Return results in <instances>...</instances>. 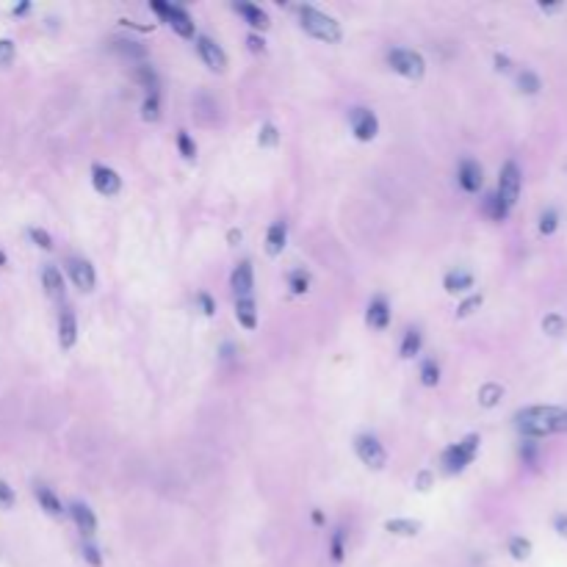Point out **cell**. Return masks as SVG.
<instances>
[{"label":"cell","instance_id":"cell-51","mask_svg":"<svg viewBox=\"0 0 567 567\" xmlns=\"http://www.w3.org/2000/svg\"><path fill=\"white\" fill-rule=\"evenodd\" d=\"M227 241H230V244H238V241H241V230H230V233H227Z\"/></svg>","mask_w":567,"mask_h":567},{"label":"cell","instance_id":"cell-14","mask_svg":"<svg viewBox=\"0 0 567 567\" xmlns=\"http://www.w3.org/2000/svg\"><path fill=\"white\" fill-rule=\"evenodd\" d=\"M69 274H72V282H75L83 294L95 291L97 277H95V268H92L89 261H69Z\"/></svg>","mask_w":567,"mask_h":567},{"label":"cell","instance_id":"cell-48","mask_svg":"<svg viewBox=\"0 0 567 567\" xmlns=\"http://www.w3.org/2000/svg\"><path fill=\"white\" fill-rule=\"evenodd\" d=\"M496 69H499V72H509V69H512V61H509L506 56L496 53Z\"/></svg>","mask_w":567,"mask_h":567},{"label":"cell","instance_id":"cell-22","mask_svg":"<svg viewBox=\"0 0 567 567\" xmlns=\"http://www.w3.org/2000/svg\"><path fill=\"white\" fill-rule=\"evenodd\" d=\"M34 496L39 501V506L47 512V515H53V518H59L61 512H64V506H61V501L56 499V493L50 490V487H44V484H36L34 487Z\"/></svg>","mask_w":567,"mask_h":567},{"label":"cell","instance_id":"cell-6","mask_svg":"<svg viewBox=\"0 0 567 567\" xmlns=\"http://www.w3.org/2000/svg\"><path fill=\"white\" fill-rule=\"evenodd\" d=\"M520 186H523V177H520V167L515 164V161H506L503 167H501V177H499V194L501 200L506 202V208L512 210L515 208V202L520 197Z\"/></svg>","mask_w":567,"mask_h":567},{"label":"cell","instance_id":"cell-44","mask_svg":"<svg viewBox=\"0 0 567 567\" xmlns=\"http://www.w3.org/2000/svg\"><path fill=\"white\" fill-rule=\"evenodd\" d=\"M0 506H6V509L14 506V490H11L3 479H0Z\"/></svg>","mask_w":567,"mask_h":567},{"label":"cell","instance_id":"cell-42","mask_svg":"<svg viewBox=\"0 0 567 567\" xmlns=\"http://www.w3.org/2000/svg\"><path fill=\"white\" fill-rule=\"evenodd\" d=\"M80 554H83V559H86V562H89L92 567H100L102 565L100 551H97L95 545H83V551H80Z\"/></svg>","mask_w":567,"mask_h":567},{"label":"cell","instance_id":"cell-35","mask_svg":"<svg viewBox=\"0 0 567 567\" xmlns=\"http://www.w3.org/2000/svg\"><path fill=\"white\" fill-rule=\"evenodd\" d=\"M177 147H180V155H183V158H189V161L197 155V144L191 141V136L186 133V131H180V133H177Z\"/></svg>","mask_w":567,"mask_h":567},{"label":"cell","instance_id":"cell-26","mask_svg":"<svg viewBox=\"0 0 567 567\" xmlns=\"http://www.w3.org/2000/svg\"><path fill=\"white\" fill-rule=\"evenodd\" d=\"M518 89H520L523 95H537V92L542 89L537 72H532V69H520V72H518Z\"/></svg>","mask_w":567,"mask_h":567},{"label":"cell","instance_id":"cell-18","mask_svg":"<svg viewBox=\"0 0 567 567\" xmlns=\"http://www.w3.org/2000/svg\"><path fill=\"white\" fill-rule=\"evenodd\" d=\"M235 11L252 25V28H261V31H266L268 28V14L261 8V6H255V3H235L233 6Z\"/></svg>","mask_w":567,"mask_h":567},{"label":"cell","instance_id":"cell-36","mask_svg":"<svg viewBox=\"0 0 567 567\" xmlns=\"http://www.w3.org/2000/svg\"><path fill=\"white\" fill-rule=\"evenodd\" d=\"M14 56H17V44L11 39H0V67H11Z\"/></svg>","mask_w":567,"mask_h":567},{"label":"cell","instance_id":"cell-52","mask_svg":"<svg viewBox=\"0 0 567 567\" xmlns=\"http://www.w3.org/2000/svg\"><path fill=\"white\" fill-rule=\"evenodd\" d=\"M313 523H318V526H321V523H324V515H321V512H318V509H316V512H313Z\"/></svg>","mask_w":567,"mask_h":567},{"label":"cell","instance_id":"cell-9","mask_svg":"<svg viewBox=\"0 0 567 567\" xmlns=\"http://www.w3.org/2000/svg\"><path fill=\"white\" fill-rule=\"evenodd\" d=\"M92 186H95V191L102 194V197H114V194H119V189H122V177L111 167L95 164V167H92Z\"/></svg>","mask_w":567,"mask_h":567},{"label":"cell","instance_id":"cell-10","mask_svg":"<svg viewBox=\"0 0 567 567\" xmlns=\"http://www.w3.org/2000/svg\"><path fill=\"white\" fill-rule=\"evenodd\" d=\"M197 53H200V59L208 64V69H213V72H225L227 69V56H225V50L210 39V36H197Z\"/></svg>","mask_w":567,"mask_h":567},{"label":"cell","instance_id":"cell-41","mask_svg":"<svg viewBox=\"0 0 567 567\" xmlns=\"http://www.w3.org/2000/svg\"><path fill=\"white\" fill-rule=\"evenodd\" d=\"M520 457H523L526 465H534V462H537V443H534V440H526V443H523Z\"/></svg>","mask_w":567,"mask_h":567},{"label":"cell","instance_id":"cell-19","mask_svg":"<svg viewBox=\"0 0 567 567\" xmlns=\"http://www.w3.org/2000/svg\"><path fill=\"white\" fill-rule=\"evenodd\" d=\"M443 285H446V291L448 294H465L473 288V274L465 271V268H454V271H448L446 274V280H443Z\"/></svg>","mask_w":567,"mask_h":567},{"label":"cell","instance_id":"cell-43","mask_svg":"<svg viewBox=\"0 0 567 567\" xmlns=\"http://www.w3.org/2000/svg\"><path fill=\"white\" fill-rule=\"evenodd\" d=\"M333 559L335 562L343 559V529H338V532L333 534Z\"/></svg>","mask_w":567,"mask_h":567},{"label":"cell","instance_id":"cell-33","mask_svg":"<svg viewBox=\"0 0 567 567\" xmlns=\"http://www.w3.org/2000/svg\"><path fill=\"white\" fill-rule=\"evenodd\" d=\"M288 285H291V291H294V294H307V288H310V274H307L304 268L291 271V280H288Z\"/></svg>","mask_w":567,"mask_h":567},{"label":"cell","instance_id":"cell-21","mask_svg":"<svg viewBox=\"0 0 567 567\" xmlns=\"http://www.w3.org/2000/svg\"><path fill=\"white\" fill-rule=\"evenodd\" d=\"M285 241H288V225L285 222H274L266 233V252L268 255H280L285 249Z\"/></svg>","mask_w":567,"mask_h":567},{"label":"cell","instance_id":"cell-23","mask_svg":"<svg viewBox=\"0 0 567 567\" xmlns=\"http://www.w3.org/2000/svg\"><path fill=\"white\" fill-rule=\"evenodd\" d=\"M482 210H484V213H487L493 222H503V219L509 216V208H506V202L501 200L496 191L484 197V202H482Z\"/></svg>","mask_w":567,"mask_h":567},{"label":"cell","instance_id":"cell-12","mask_svg":"<svg viewBox=\"0 0 567 567\" xmlns=\"http://www.w3.org/2000/svg\"><path fill=\"white\" fill-rule=\"evenodd\" d=\"M457 177H460V186L465 189L467 194H476V191H482V183H484V172L482 167L473 161V158H465L462 164H460V172H457Z\"/></svg>","mask_w":567,"mask_h":567},{"label":"cell","instance_id":"cell-25","mask_svg":"<svg viewBox=\"0 0 567 567\" xmlns=\"http://www.w3.org/2000/svg\"><path fill=\"white\" fill-rule=\"evenodd\" d=\"M421 343H424V338H421V330L410 327V330L404 333V340H401V357H404V360L415 357V354L421 352Z\"/></svg>","mask_w":567,"mask_h":567},{"label":"cell","instance_id":"cell-45","mask_svg":"<svg viewBox=\"0 0 567 567\" xmlns=\"http://www.w3.org/2000/svg\"><path fill=\"white\" fill-rule=\"evenodd\" d=\"M197 302H200V307H202L205 316H213V313H216V302L210 299V294H205V291L197 294Z\"/></svg>","mask_w":567,"mask_h":567},{"label":"cell","instance_id":"cell-29","mask_svg":"<svg viewBox=\"0 0 567 567\" xmlns=\"http://www.w3.org/2000/svg\"><path fill=\"white\" fill-rule=\"evenodd\" d=\"M556 230H559V213H556L554 208L542 210V216H539V233H542V235H554Z\"/></svg>","mask_w":567,"mask_h":567},{"label":"cell","instance_id":"cell-24","mask_svg":"<svg viewBox=\"0 0 567 567\" xmlns=\"http://www.w3.org/2000/svg\"><path fill=\"white\" fill-rule=\"evenodd\" d=\"M385 532L396 534V537H415L421 532V523L418 520H407V518H393L385 523Z\"/></svg>","mask_w":567,"mask_h":567},{"label":"cell","instance_id":"cell-50","mask_svg":"<svg viewBox=\"0 0 567 567\" xmlns=\"http://www.w3.org/2000/svg\"><path fill=\"white\" fill-rule=\"evenodd\" d=\"M28 8H31V3H28V0H25V3H20V6H14V14H25V11H28Z\"/></svg>","mask_w":567,"mask_h":567},{"label":"cell","instance_id":"cell-28","mask_svg":"<svg viewBox=\"0 0 567 567\" xmlns=\"http://www.w3.org/2000/svg\"><path fill=\"white\" fill-rule=\"evenodd\" d=\"M136 80H138L144 89H150V95H153V92H158V72L150 67V64H141V67H136Z\"/></svg>","mask_w":567,"mask_h":567},{"label":"cell","instance_id":"cell-47","mask_svg":"<svg viewBox=\"0 0 567 567\" xmlns=\"http://www.w3.org/2000/svg\"><path fill=\"white\" fill-rule=\"evenodd\" d=\"M554 529H556V532H559V534H562V537H565V539H567V515H565V512L554 518Z\"/></svg>","mask_w":567,"mask_h":567},{"label":"cell","instance_id":"cell-38","mask_svg":"<svg viewBox=\"0 0 567 567\" xmlns=\"http://www.w3.org/2000/svg\"><path fill=\"white\" fill-rule=\"evenodd\" d=\"M280 141V133H277V128L271 125V122H266L263 128H261V133H258V144L261 147H274Z\"/></svg>","mask_w":567,"mask_h":567},{"label":"cell","instance_id":"cell-40","mask_svg":"<svg viewBox=\"0 0 567 567\" xmlns=\"http://www.w3.org/2000/svg\"><path fill=\"white\" fill-rule=\"evenodd\" d=\"M482 297H479V294H473V297H467L465 302H462V304H460V310H457V316H460V318H465V316H470V313H473V310H476V307H482Z\"/></svg>","mask_w":567,"mask_h":567},{"label":"cell","instance_id":"cell-8","mask_svg":"<svg viewBox=\"0 0 567 567\" xmlns=\"http://www.w3.org/2000/svg\"><path fill=\"white\" fill-rule=\"evenodd\" d=\"M349 122H352V131L360 141H374L376 133H379V119L368 108H352L349 111Z\"/></svg>","mask_w":567,"mask_h":567},{"label":"cell","instance_id":"cell-31","mask_svg":"<svg viewBox=\"0 0 567 567\" xmlns=\"http://www.w3.org/2000/svg\"><path fill=\"white\" fill-rule=\"evenodd\" d=\"M509 554L523 562V559H529V554H532V542H529L526 537H512V539H509Z\"/></svg>","mask_w":567,"mask_h":567},{"label":"cell","instance_id":"cell-11","mask_svg":"<svg viewBox=\"0 0 567 567\" xmlns=\"http://www.w3.org/2000/svg\"><path fill=\"white\" fill-rule=\"evenodd\" d=\"M230 285H233V291H235V297H238V299H246V297H252V285H255L252 263L241 261V263L233 268V274H230Z\"/></svg>","mask_w":567,"mask_h":567},{"label":"cell","instance_id":"cell-2","mask_svg":"<svg viewBox=\"0 0 567 567\" xmlns=\"http://www.w3.org/2000/svg\"><path fill=\"white\" fill-rule=\"evenodd\" d=\"M299 20L302 28L310 36H316V39H321L327 44L340 42V25L335 23L330 14H324V11L313 8V6H299Z\"/></svg>","mask_w":567,"mask_h":567},{"label":"cell","instance_id":"cell-27","mask_svg":"<svg viewBox=\"0 0 567 567\" xmlns=\"http://www.w3.org/2000/svg\"><path fill=\"white\" fill-rule=\"evenodd\" d=\"M503 396V388L496 385V382H487V385H482V390H479V404L482 407H496Z\"/></svg>","mask_w":567,"mask_h":567},{"label":"cell","instance_id":"cell-4","mask_svg":"<svg viewBox=\"0 0 567 567\" xmlns=\"http://www.w3.org/2000/svg\"><path fill=\"white\" fill-rule=\"evenodd\" d=\"M150 6H153V11H155L158 17H164V23L172 25V31L177 36H183V39H191V36H194V20H191V14H189L186 8L172 6V3H164V0H153Z\"/></svg>","mask_w":567,"mask_h":567},{"label":"cell","instance_id":"cell-7","mask_svg":"<svg viewBox=\"0 0 567 567\" xmlns=\"http://www.w3.org/2000/svg\"><path fill=\"white\" fill-rule=\"evenodd\" d=\"M354 451L360 457V462L368 465L371 470H382L385 462H388V451L382 448V443L374 437V434H360L354 440Z\"/></svg>","mask_w":567,"mask_h":567},{"label":"cell","instance_id":"cell-1","mask_svg":"<svg viewBox=\"0 0 567 567\" xmlns=\"http://www.w3.org/2000/svg\"><path fill=\"white\" fill-rule=\"evenodd\" d=\"M515 426L523 437H548V434L567 432V410L565 407H554V404H537L526 407L515 415Z\"/></svg>","mask_w":567,"mask_h":567},{"label":"cell","instance_id":"cell-16","mask_svg":"<svg viewBox=\"0 0 567 567\" xmlns=\"http://www.w3.org/2000/svg\"><path fill=\"white\" fill-rule=\"evenodd\" d=\"M69 515H72L75 526L86 534V537H92V534L97 532V518H95V512H92L86 503H72V506H69Z\"/></svg>","mask_w":567,"mask_h":567},{"label":"cell","instance_id":"cell-39","mask_svg":"<svg viewBox=\"0 0 567 567\" xmlns=\"http://www.w3.org/2000/svg\"><path fill=\"white\" fill-rule=\"evenodd\" d=\"M28 235H31V241H34L36 246H42V249H53V238H50L47 230H42V227H31Z\"/></svg>","mask_w":567,"mask_h":567},{"label":"cell","instance_id":"cell-3","mask_svg":"<svg viewBox=\"0 0 567 567\" xmlns=\"http://www.w3.org/2000/svg\"><path fill=\"white\" fill-rule=\"evenodd\" d=\"M476 451H479V434H467L460 443L448 446L443 451V467H446V473H462L473 462Z\"/></svg>","mask_w":567,"mask_h":567},{"label":"cell","instance_id":"cell-32","mask_svg":"<svg viewBox=\"0 0 567 567\" xmlns=\"http://www.w3.org/2000/svg\"><path fill=\"white\" fill-rule=\"evenodd\" d=\"M421 382L426 388H434L440 382V366L434 360H424V366H421Z\"/></svg>","mask_w":567,"mask_h":567},{"label":"cell","instance_id":"cell-34","mask_svg":"<svg viewBox=\"0 0 567 567\" xmlns=\"http://www.w3.org/2000/svg\"><path fill=\"white\" fill-rule=\"evenodd\" d=\"M114 50L122 53V56H131V59H144L147 56V50L141 44H136V42H114Z\"/></svg>","mask_w":567,"mask_h":567},{"label":"cell","instance_id":"cell-30","mask_svg":"<svg viewBox=\"0 0 567 567\" xmlns=\"http://www.w3.org/2000/svg\"><path fill=\"white\" fill-rule=\"evenodd\" d=\"M141 117H144L147 122H155V119L161 117V100H158V92L147 95V100H144V105H141Z\"/></svg>","mask_w":567,"mask_h":567},{"label":"cell","instance_id":"cell-49","mask_svg":"<svg viewBox=\"0 0 567 567\" xmlns=\"http://www.w3.org/2000/svg\"><path fill=\"white\" fill-rule=\"evenodd\" d=\"M429 484H432V476L424 470V473L418 476V490H429Z\"/></svg>","mask_w":567,"mask_h":567},{"label":"cell","instance_id":"cell-15","mask_svg":"<svg viewBox=\"0 0 567 567\" xmlns=\"http://www.w3.org/2000/svg\"><path fill=\"white\" fill-rule=\"evenodd\" d=\"M366 321L371 330H385L390 324V304L382 299V297L371 299V304H368L366 310Z\"/></svg>","mask_w":567,"mask_h":567},{"label":"cell","instance_id":"cell-13","mask_svg":"<svg viewBox=\"0 0 567 567\" xmlns=\"http://www.w3.org/2000/svg\"><path fill=\"white\" fill-rule=\"evenodd\" d=\"M78 340V318H75V310L72 307H61V316H59V343L61 349H72Z\"/></svg>","mask_w":567,"mask_h":567},{"label":"cell","instance_id":"cell-20","mask_svg":"<svg viewBox=\"0 0 567 567\" xmlns=\"http://www.w3.org/2000/svg\"><path fill=\"white\" fill-rule=\"evenodd\" d=\"M235 318L244 330H255L258 327V310H255V302L252 297L246 299H235Z\"/></svg>","mask_w":567,"mask_h":567},{"label":"cell","instance_id":"cell-5","mask_svg":"<svg viewBox=\"0 0 567 567\" xmlns=\"http://www.w3.org/2000/svg\"><path fill=\"white\" fill-rule=\"evenodd\" d=\"M388 64L393 67V72H399L404 78H410V80H418V78H424V72H426V61H424V56L421 53H415V50H390L388 53Z\"/></svg>","mask_w":567,"mask_h":567},{"label":"cell","instance_id":"cell-17","mask_svg":"<svg viewBox=\"0 0 567 567\" xmlns=\"http://www.w3.org/2000/svg\"><path fill=\"white\" fill-rule=\"evenodd\" d=\"M42 285L47 291L50 299H61L64 297V274L59 266H44L42 268Z\"/></svg>","mask_w":567,"mask_h":567},{"label":"cell","instance_id":"cell-37","mask_svg":"<svg viewBox=\"0 0 567 567\" xmlns=\"http://www.w3.org/2000/svg\"><path fill=\"white\" fill-rule=\"evenodd\" d=\"M542 330H545L548 335H559L562 330H565V318H562L559 313H548L545 321H542Z\"/></svg>","mask_w":567,"mask_h":567},{"label":"cell","instance_id":"cell-46","mask_svg":"<svg viewBox=\"0 0 567 567\" xmlns=\"http://www.w3.org/2000/svg\"><path fill=\"white\" fill-rule=\"evenodd\" d=\"M246 44H249V50H252V53H263V50H266V42H263V36H258V34L246 36Z\"/></svg>","mask_w":567,"mask_h":567},{"label":"cell","instance_id":"cell-53","mask_svg":"<svg viewBox=\"0 0 567 567\" xmlns=\"http://www.w3.org/2000/svg\"><path fill=\"white\" fill-rule=\"evenodd\" d=\"M8 263V258H6V252H0V266H6Z\"/></svg>","mask_w":567,"mask_h":567}]
</instances>
